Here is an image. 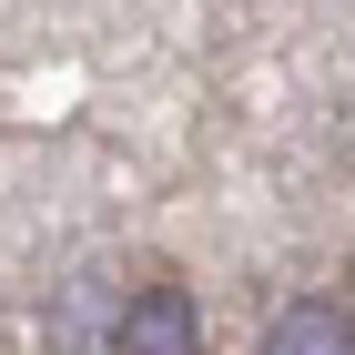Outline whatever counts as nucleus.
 <instances>
[{
	"instance_id": "obj_2",
	"label": "nucleus",
	"mask_w": 355,
	"mask_h": 355,
	"mask_svg": "<svg viewBox=\"0 0 355 355\" xmlns=\"http://www.w3.org/2000/svg\"><path fill=\"white\" fill-rule=\"evenodd\" d=\"M264 355H355V315H345V304H325V295H304V304L274 315Z\"/></svg>"
},
{
	"instance_id": "obj_1",
	"label": "nucleus",
	"mask_w": 355,
	"mask_h": 355,
	"mask_svg": "<svg viewBox=\"0 0 355 355\" xmlns=\"http://www.w3.org/2000/svg\"><path fill=\"white\" fill-rule=\"evenodd\" d=\"M112 355H203V325H193L183 284H132L112 304Z\"/></svg>"
}]
</instances>
